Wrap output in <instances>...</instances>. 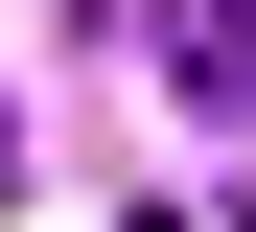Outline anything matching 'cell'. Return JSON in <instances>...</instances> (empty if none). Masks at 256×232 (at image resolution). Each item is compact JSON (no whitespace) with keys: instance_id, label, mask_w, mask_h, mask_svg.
<instances>
[{"instance_id":"obj_1","label":"cell","mask_w":256,"mask_h":232,"mask_svg":"<svg viewBox=\"0 0 256 232\" xmlns=\"http://www.w3.org/2000/svg\"><path fill=\"white\" fill-rule=\"evenodd\" d=\"M163 93L233 139V116H256V0H186V23H163Z\"/></svg>"}]
</instances>
